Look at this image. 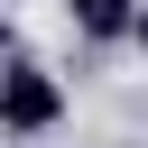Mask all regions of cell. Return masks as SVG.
<instances>
[{
    "mask_svg": "<svg viewBox=\"0 0 148 148\" xmlns=\"http://www.w3.org/2000/svg\"><path fill=\"white\" fill-rule=\"evenodd\" d=\"M65 120V83L37 65V56H18L9 74H0V130L9 139H37V130H56Z\"/></svg>",
    "mask_w": 148,
    "mask_h": 148,
    "instance_id": "cell-1",
    "label": "cell"
},
{
    "mask_svg": "<svg viewBox=\"0 0 148 148\" xmlns=\"http://www.w3.org/2000/svg\"><path fill=\"white\" fill-rule=\"evenodd\" d=\"M139 9L148 0H65L74 37H139Z\"/></svg>",
    "mask_w": 148,
    "mask_h": 148,
    "instance_id": "cell-2",
    "label": "cell"
},
{
    "mask_svg": "<svg viewBox=\"0 0 148 148\" xmlns=\"http://www.w3.org/2000/svg\"><path fill=\"white\" fill-rule=\"evenodd\" d=\"M139 46H148V9H139Z\"/></svg>",
    "mask_w": 148,
    "mask_h": 148,
    "instance_id": "cell-3",
    "label": "cell"
}]
</instances>
